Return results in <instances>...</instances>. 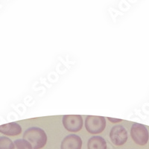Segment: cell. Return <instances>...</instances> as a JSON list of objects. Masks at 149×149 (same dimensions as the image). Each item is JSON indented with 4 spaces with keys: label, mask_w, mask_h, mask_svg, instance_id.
Returning a JSON list of instances; mask_svg holds the SVG:
<instances>
[{
    "label": "cell",
    "mask_w": 149,
    "mask_h": 149,
    "mask_svg": "<svg viewBox=\"0 0 149 149\" xmlns=\"http://www.w3.org/2000/svg\"><path fill=\"white\" fill-rule=\"evenodd\" d=\"M85 127L90 134H100L106 127V119L103 116H88L85 122Z\"/></svg>",
    "instance_id": "2"
},
{
    "label": "cell",
    "mask_w": 149,
    "mask_h": 149,
    "mask_svg": "<svg viewBox=\"0 0 149 149\" xmlns=\"http://www.w3.org/2000/svg\"><path fill=\"white\" fill-rule=\"evenodd\" d=\"M110 138L115 146H122L127 140V130L122 125L114 126L110 130Z\"/></svg>",
    "instance_id": "5"
},
{
    "label": "cell",
    "mask_w": 149,
    "mask_h": 149,
    "mask_svg": "<svg viewBox=\"0 0 149 149\" xmlns=\"http://www.w3.org/2000/svg\"><path fill=\"white\" fill-rule=\"evenodd\" d=\"M11 149H33L31 145L25 139H17L14 141Z\"/></svg>",
    "instance_id": "9"
},
{
    "label": "cell",
    "mask_w": 149,
    "mask_h": 149,
    "mask_svg": "<svg viewBox=\"0 0 149 149\" xmlns=\"http://www.w3.org/2000/svg\"><path fill=\"white\" fill-rule=\"evenodd\" d=\"M23 139L29 142L33 149H41L46 146L47 136L42 128L32 127L27 129L23 134Z\"/></svg>",
    "instance_id": "1"
},
{
    "label": "cell",
    "mask_w": 149,
    "mask_h": 149,
    "mask_svg": "<svg viewBox=\"0 0 149 149\" xmlns=\"http://www.w3.org/2000/svg\"><path fill=\"white\" fill-rule=\"evenodd\" d=\"M130 136L134 142L139 146L147 144L149 139L148 131L146 126L138 123L133 124L130 130Z\"/></svg>",
    "instance_id": "3"
},
{
    "label": "cell",
    "mask_w": 149,
    "mask_h": 149,
    "mask_svg": "<svg viewBox=\"0 0 149 149\" xmlns=\"http://www.w3.org/2000/svg\"><path fill=\"white\" fill-rule=\"evenodd\" d=\"M87 148L88 149H107V142L102 136H95L89 139Z\"/></svg>",
    "instance_id": "8"
},
{
    "label": "cell",
    "mask_w": 149,
    "mask_h": 149,
    "mask_svg": "<svg viewBox=\"0 0 149 149\" xmlns=\"http://www.w3.org/2000/svg\"><path fill=\"white\" fill-rule=\"evenodd\" d=\"M63 125L70 132H78L83 127V119L80 115H65L63 117Z\"/></svg>",
    "instance_id": "4"
},
{
    "label": "cell",
    "mask_w": 149,
    "mask_h": 149,
    "mask_svg": "<svg viewBox=\"0 0 149 149\" xmlns=\"http://www.w3.org/2000/svg\"><path fill=\"white\" fill-rule=\"evenodd\" d=\"M22 132V127L17 122L0 125V133L7 136H17Z\"/></svg>",
    "instance_id": "7"
},
{
    "label": "cell",
    "mask_w": 149,
    "mask_h": 149,
    "mask_svg": "<svg viewBox=\"0 0 149 149\" xmlns=\"http://www.w3.org/2000/svg\"><path fill=\"white\" fill-rule=\"evenodd\" d=\"M14 142L6 136H0V149H11Z\"/></svg>",
    "instance_id": "10"
},
{
    "label": "cell",
    "mask_w": 149,
    "mask_h": 149,
    "mask_svg": "<svg viewBox=\"0 0 149 149\" xmlns=\"http://www.w3.org/2000/svg\"><path fill=\"white\" fill-rule=\"evenodd\" d=\"M82 140L79 136L70 134L61 142V149H81Z\"/></svg>",
    "instance_id": "6"
},
{
    "label": "cell",
    "mask_w": 149,
    "mask_h": 149,
    "mask_svg": "<svg viewBox=\"0 0 149 149\" xmlns=\"http://www.w3.org/2000/svg\"><path fill=\"white\" fill-rule=\"evenodd\" d=\"M110 122H111L112 123H118V122H120L122 121V119H113V118H107Z\"/></svg>",
    "instance_id": "11"
}]
</instances>
